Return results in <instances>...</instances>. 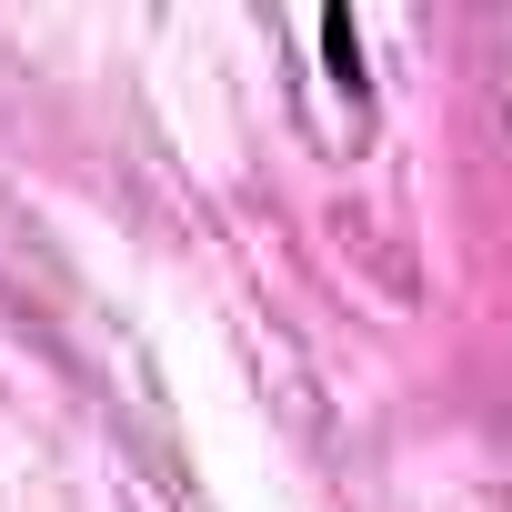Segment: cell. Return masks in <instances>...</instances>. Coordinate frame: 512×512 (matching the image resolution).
Listing matches in <instances>:
<instances>
[{"label": "cell", "instance_id": "cell-1", "mask_svg": "<svg viewBox=\"0 0 512 512\" xmlns=\"http://www.w3.org/2000/svg\"><path fill=\"white\" fill-rule=\"evenodd\" d=\"M322 51H332L342 91H362V31H352V11H322Z\"/></svg>", "mask_w": 512, "mask_h": 512}]
</instances>
